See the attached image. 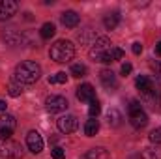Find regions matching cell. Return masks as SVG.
Instances as JSON below:
<instances>
[{"label": "cell", "instance_id": "1", "mask_svg": "<svg viewBox=\"0 0 161 159\" xmlns=\"http://www.w3.org/2000/svg\"><path fill=\"white\" fill-rule=\"evenodd\" d=\"M15 80L19 84H34L36 80L41 77V68L36 64V62H21L17 68H15V73H13Z\"/></svg>", "mask_w": 161, "mask_h": 159}, {"label": "cell", "instance_id": "2", "mask_svg": "<svg viewBox=\"0 0 161 159\" xmlns=\"http://www.w3.org/2000/svg\"><path fill=\"white\" fill-rule=\"evenodd\" d=\"M75 56V45L68 40H58L51 47V58L54 62H69Z\"/></svg>", "mask_w": 161, "mask_h": 159}, {"label": "cell", "instance_id": "3", "mask_svg": "<svg viewBox=\"0 0 161 159\" xmlns=\"http://www.w3.org/2000/svg\"><path fill=\"white\" fill-rule=\"evenodd\" d=\"M113 49V43L109 38H97V40L92 43V49H90V58L94 62H105V56L107 52Z\"/></svg>", "mask_w": 161, "mask_h": 159}, {"label": "cell", "instance_id": "4", "mask_svg": "<svg viewBox=\"0 0 161 159\" xmlns=\"http://www.w3.org/2000/svg\"><path fill=\"white\" fill-rule=\"evenodd\" d=\"M129 123H131L135 129H142V127L148 123V114L142 111L141 103L135 101V99L129 103Z\"/></svg>", "mask_w": 161, "mask_h": 159}, {"label": "cell", "instance_id": "5", "mask_svg": "<svg viewBox=\"0 0 161 159\" xmlns=\"http://www.w3.org/2000/svg\"><path fill=\"white\" fill-rule=\"evenodd\" d=\"M0 157L6 159H21L23 157V148L19 142L9 140V139H0Z\"/></svg>", "mask_w": 161, "mask_h": 159}, {"label": "cell", "instance_id": "6", "mask_svg": "<svg viewBox=\"0 0 161 159\" xmlns=\"http://www.w3.org/2000/svg\"><path fill=\"white\" fill-rule=\"evenodd\" d=\"M68 99L64 96H49L45 99V109L51 112V114H56V112H64L68 109Z\"/></svg>", "mask_w": 161, "mask_h": 159}, {"label": "cell", "instance_id": "7", "mask_svg": "<svg viewBox=\"0 0 161 159\" xmlns=\"http://www.w3.org/2000/svg\"><path fill=\"white\" fill-rule=\"evenodd\" d=\"M17 127V120L11 114H2L0 116V139H9Z\"/></svg>", "mask_w": 161, "mask_h": 159}, {"label": "cell", "instance_id": "8", "mask_svg": "<svg viewBox=\"0 0 161 159\" xmlns=\"http://www.w3.org/2000/svg\"><path fill=\"white\" fill-rule=\"evenodd\" d=\"M56 125H58V129H60L64 135H69V133H73V131L79 127V120H77L75 114H64V116L58 118Z\"/></svg>", "mask_w": 161, "mask_h": 159}, {"label": "cell", "instance_id": "9", "mask_svg": "<svg viewBox=\"0 0 161 159\" xmlns=\"http://www.w3.org/2000/svg\"><path fill=\"white\" fill-rule=\"evenodd\" d=\"M2 40L6 41L9 47H21V45H25V36L21 34V32H17V30H4L2 32Z\"/></svg>", "mask_w": 161, "mask_h": 159}, {"label": "cell", "instance_id": "10", "mask_svg": "<svg viewBox=\"0 0 161 159\" xmlns=\"http://www.w3.org/2000/svg\"><path fill=\"white\" fill-rule=\"evenodd\" d=\"M17 2L15 0H0V21H8L17 13Z\"/></svg>", "mask_w": 161, "mask_h": 159}, {"label": "cell", "instance_id": "11", "mask_svg": "<svg viewBox=\"0 0 161 159\" xmlns=\"http://www.w3.org/2000/svg\"><path fill=\"white\" fill-rule=\"evenodd\" d=\"M135 86L141 90V94H142V96L156 94V84H154V80L150 79V77H146V75H139L137 80H135Z\"/></svg>", "mask_w": 161, "mask_h": 159}, {"label": "cell", "instance_id": "12", "mask_svg": "<svg viewBox=\"0 0 161 159\" xmlns=\"http://www.w3.org/2000/svg\"><path fill=\"white\" fill-rule=\"evenodd\" d=\"M26 146L32 154H40L43 150V139H41V135L38 131H30L26 135Z\"/></svg>", "mask_w": 161, "mask_h": 159}, {"label": "cell", "instance_id": "13", "mask_svg": "<svg viewBox=\"0 0 161 159\" xmlns=\"http://www.w3.org/2000/svg\"><path fill=\"white\" fill-rule=\"evenodd\" d=\"M99 80H101V84L107 88V90H116L118 88V80H116V75L111 71V69H101L99 71Z\"/></svg>", "mask_w": 161, "mask_h": 159}, {"label": "cell", "instance_id": "14", "mask_svg": "<svg viewBox=\"0 0 161 159\" xmlns=\"http://www.w3.org/2000/svg\"><path fill=\"white\" fill-rule=\"evenodd\" d=\"M77 99H79V101H92V99H96V90H94V86L88 84V82L80 84L79 88H77Z\"/></svg>", "mask_w": 161, "mask_h": 159}, {"label": "cell", "instance_id": "15", "mask_svg": "<svg viewBox=\"0 0 161 159\" xmlns=\"http://www.w3.org/2000/svg\"><path fill=\"white\" fill-rule=\"evenodd\" d=\"M79 21L80 19L75 11H64V13H62V25L68 26V28H75V26L79 25Z\"/></svg>", "mask_w": 161, "mask_h": 159}, {"label": "cell", "instance_id": "16", "mask_svg": "<svg viewBox=\"0 0 161 159\" xmlns=\"http://www.w3.org/2000/svg\"><path fill=\"white\" fill-rule=\"evenodd\" d=\"M84 157H86V159H111V154H109V150H105V148L97 146V148L88 150V152L84 154Z\"/></svg>", "mask_w": 161, "mask_h": 159}, {"label": "cell", "instance_id": "17", "mask_svg": "<svg viewBox=\"0 0 161 159\" xmlns=\"http://www.w3.org/2000/svg\"><path fill=\"white\" fill-rule=\"evenodd\" d=\"M122 114L118 109H109V112H107V123L111 125V127H118L122 125Z\"/></svg>", "mask_w": 161, "mask_h": 159}, {"label": "cell", "instance_id": "18", "mask_svg": "<svg viewBox=\"0 0 161 159\" xmlns=\"http://www.w3.org/2000/svg\"><path fill=\"white\" fill-rule=\"evenodd\" d=\"M118 23H120V15L114 11V13H109V15H105V19H103V25H105V28L107 30H114L116 26H118Z\"/></svg>", "mask_w": 161, "mask_h": 159}, {"label": "cell", "instance_id": "19", "mask_svg": "<svg viewBox=\"0 0 161 159\" xmlns=\"http://www.w3.org/2000/svg\"><path fill=\"white\" fill-rule=\"evenodd\" d=\"M97 131H99V122H97V120L92 118L84 123V135H86V137H96Z\"/></svg>", "mask_w": 161, "mask_h": 159}, {"label": "cell", "instance_id": "20", "mask_svg": "<svg viewBox=\"0 0 161 159\" xmlns=\"http://www.w3.org/2000/svg\"><path fill=\"white\" fill-rule=\"evenodd\" d=\"M122 56H124V51H122L120 47H113V49L107 52V56H105V62H103V64H111V62H114V60H120Z\"/></svg>", "mask_w": 161, "mask_h": 159}, {"label": "cell", "instance_id": "21", "mask_svg": "<svg viewBox=\"0 0 161 159\" xmlns=\"http://www.w3.org/2000/svg\"><path fill=\"white\" fill-rule=\"evenodd\" d=\"M54 34H56V26H54L53 23H45V25L41 26V38H43V40H51Z\"/></svg>", "mask_w": 161, "mask_h": 159}, {"label": "cell", "instance_id": "22", "mask_svg": "<svg viewBox=\"0 0 161 159\" xmlns=\"http://www.w3.org/2000/svg\"><path fill=\"white\" fill-rule=\"evenodd\" d=\"M141 159H161V148H146Z\"/></svg>", "mask_w": 161, "mask_h": 159}, {"label": "cell", "instance_id": "23", "mask_svg": "<svg viewBox=\"0 0 161 159\" xmlns=\"http://www.w3.org/2000/svg\"><path fill=\"white\" fill-rule=\"evenodd\" d=\"M23 84H19V82H11L9 86H8V94L11 96V97H19L21 94H23Z\"/></svg>", "mask_w": 161, "mask_h": 159}, {"label": "cell", "instance_id": "24", "mask_svg": "<svg viewBox=\"0 0 161 159\" xmlns=\"http://www.w3.org/2000/svg\"><path fill=\"white\" fill-rule=\"evenodd\" d=\"M101 112V105H99V101L97 99H92L90 101V109H88V114L92 116V118H97V114Z\"/></svg>", "mask_w": 161, "mask_h": 159}, {"label": "cell", "instance_id": "25", "mask_svg": "<svg viewBox=\"0 0 161 159\" xmlns=\"http://www.w3.org/2000/svg\"><path fill=\"white\" fill-rule=\"evenodd\" d=\"M56 82H60V84H66V82H68V75H66L64 71H60V73H56V75L49 77V84H56Z\"/></svg>", "mask_w": 161, "mask_h": 159}, {"label": "cell", "instance_id": "26", "mask_svg": "<svg viewBox=\"0 0 161 159\" xmlns=\"http://www.w3.org/2000/svg\"><path fill=\"white\" fill-rule=\"evenodd\" d=\"M71 75H73V77H84V75H86V66H82V64H73V66H71Z\"/></svg>", "mask_w": 161, "mask_h": 159}, {"label": "cell", "instance_id": "27", "mask_svg": "<svg viewBox=\"0 0 161 159\" xmlns=\"http://www.w3.org/2000/svg\"><path fill=\"white\" fill-rule=\"evenodd\" d=\"M51 156H53V159H66V152H64L60 146H54V148L51 150Z\"/></svg>", "mask_w": 161, "mask_h": 159}, {"label": "cell", "instance_id": "28", "mask_svg": "<svg viewBox=\"0 0 161 159\" xmlns=\"http://www.w3.org/2000/svg\"><path fill=\"white\" fill-rule=\"evenodd\" d=\"M150 140H152V142H156V144L161 142V127H156V129L150 133Z\"/></svg>", "mask_w": 161, "mask_h": 159}, {"label": "cell", "instance_id": "29", "mask_svg": "<svg viewBox=\"0 0 161 159\" xmlns=\"http://www.w3.org/2000/svg\"><path fill=\"white\" fill-rule=\"evenodd\" d=\"M131 69H133V66H131L129 62H125V64H122V68H120V73L124 75V77H127V75L131 73Z\"/></svg>", "mask_w": 161, "mask_h": 159}, {"label": "cell", "instance_id": "30", "mask_svg": "<svg viewBox=\"0 0 161 159\" xmlns=\"http://www.w3.org/2000/svg\"><path fill=\"white\" fill-rule=\"evenodd\" d=\"M131 49H133V54H141V52H142V45H141L139 41H137V43H133V47H131Z\"/></svg>", "mask_w": 161, "mask_h": 159}, {"label": "cell", "instance_id": "31", "mask_svg": "<svg viewBox=\"0 0 161 159\" xmlns=\"http://www.w3.org/2000/svg\"><path fill=\"white\" fill-rule=\"evenodd\" d=\"M92 32L90 30H84V34H79V41L80 43H86V40H88V36H90Z\"/></svg>", "mask_w": 161, "mask_h": 159}, {"label": "cell", "instance_id": "32", "mask_svg": "<svg viewBox=\"0 0 161 159\" xmlns=\"http://www.w3.org/2000/svg\"><path fill=\"white\" fill-rule=\"evenodd\" d=\"M6 109H8V103L4 99H0V112H6Z\"/></svg>", "mask_w": 161, "mask_h": 159}, {"label": "cell", "instance_id": "33", "mask_svg": "<svg viewBox=\"0 0 161 159\" xmlns=\"http://www.w3.org/2000/svg\"><path fill=\"white\" fill-rule=\"evenodd\" d=\"M156 52H158V54L161 56V41L158 43V45H156Z\"/></svg>", "mask_w": 161, "mask_h": 159}]
</instances>
